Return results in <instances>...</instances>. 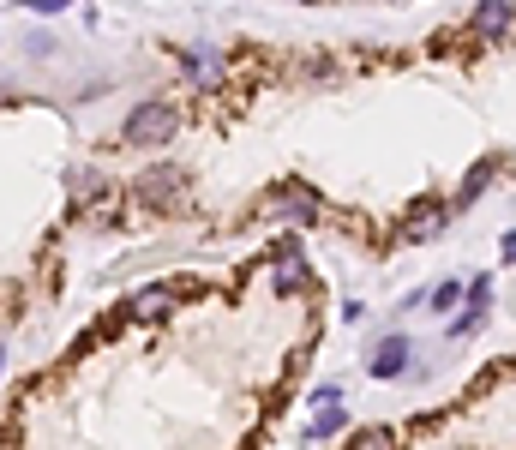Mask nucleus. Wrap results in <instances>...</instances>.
Segmentation results:
<instances>
[{"mask_svg":"<svg viewBox=\"0 0 516 450\" xmlns=\"http://www.w3.org/2000/svg\"><path fill=\"white\" fill-rule=\"evenodd\" d=\"M445 229H450V210H445V204H420L415 217L402 222V240H439Z\"/></svg>","mask_w":516,"mask_h":450,"instance_id":"nucleus-10","label":"nucleus"},{"mask_svg":"<svg viewBox=\"0 0 516 450\" xmlns=\"http://www.w3.org/2000/svg\"><path fill=\"white\" fill-rule=\"evenodd\" d=\"M499 252H504V264L516 271V234H504V240H499Z\"/></svg>","mask_w":516,"mask_h":450,"instance_id":"nucleus-17","label":"nucleus"},{"mask_svg":"<svg viewBox=\"0 0 516 450\" xmlns=\"http://www.w3.org/2000/svg\"><path fill=\"white\" fill-rule=\"evenodd\" d=\"M487 306H492V276H469V312L462 319H450V336H480V324H487Z\"/></svg>","mask_w":516,"mask_h":450,"instance_id":"nucleus-6","label":"nucleus"},{"mask_svg":"<svg viewBox=\"0 0 516 450\" xmlns=\"http://www.w3.org/2000/svg\"><path fill=\"white\" fill-rule=\"evenodd\" d=\"M492 180H499V157H487V162H474V169H469V180H462V187H457V210H469V204H474V199H480V192H487V187H492Z\"/></svg>","mask_w":516,"mask_h":450,"instance_id":"nucleus-11","label":"nucleus"},{"mask_svg":"<svg viewBox=\"0 0 516 450\" xmlns=\"http://www.w3.org/2000/svg\"><path fill=\"white\" fill-rule=\"evenodd\" d=\"M306 282H313V264H306V252L288 240V247H276V259H271V294H301Z\"/></svg>","mask_w":516,"mask_h":450,"instance_id":"nucleus-4","label":"nucleus"},{"mask_svg":"<svg viewBox=\"0 0 516 450\" xmlns=\"http://www.w3.org/2000/svg\"><path fill=\"white\" fill-rule=\"evenodd\" d=\"M174 132H181V108H174V102H144V108L127 115L120 138H127L132 150H162V145H174Z\"/></svg>","mask_w":516,"mask_h":450,"instance_id":"nucleus-2","label":"nucleus"},{"mask_svg":"<svg viewBox=\"0 0 516 450\" xmlns=\"http://www.w3.org/2000/svg\"><path fill=\"white\" fill-rule=\"evenodd\" d=\"M408 354H415L408 349V336H385V343L373 349V361H366V373L373 378H402L408 373Z\"/></svg>","mask_w":516,"mask_h":450,"instance_id":"nucleus-9","label":"nucleus"},{"mask_svg":"<svg viewBox=\"0 0 516 450\" xmlns=\"http://www.w3.org/2000/svg\"><path fill=\"white\" fill-rule=\"evenodd\" d=\"M102 192H108V175H102V169H78V175H72V204H78V210H90Z\"/></svg>","mask_w":516,"mask_h":450,"instance_id":"nucleus-12","label":"nucleus"},{"mask_svg":"<svg viewBox=\"0 0 516 450\" xmlns=\"http://www.w3.org/2000/svg\"><path fill=\"white\" fill-rule=\"evenodd\" d=\"M132 204L139 210H181L187 204V169H174V162H150L132 175Z\"/></svg>","mask_w":516,"mask_h":450,"instance_id":"nucleus-1","label":"nucleus"},{"mask_svg":"<svg viewBox=\"0 0 516 450\" xmlns=\"http://www.w3.org/2000/svg\"><path fill=\"white\" fill-rule=\"evenodd\" d=\"M427 301H432V312H450V306L462 301V282H439V289H432Z\"/></svg>","mask_w":516,"mask_h":450,"instance_id":"nucleus-14","label":"nucleus"},{"mask_svg":"<svg viewBox=\"0 0 516 450\" xmlns=\"http://www.w3.org/2000/svg\"><path fill=\"white\" fill-rule=\"evenodd\" d=\"M306 6H318V0H306Z\"/></svg>","mask_w":516,"mask_h":450,"instance_id":"nucleus-18","label":"nucleus"},{"mask_svg":"<svg viewBox=\"0 0 516 450\" xmlns=\"http://www.w3.org/2000/svg\"><path fill=\"white\" fill-rule=\"evenodd\" d=\"M511 25H516V6H511V0H480V6H474V18H469V30H474V36H487V43L511 36Z\"/></svg>","mask_w":516,"mask_h":450,"instance_id":"nucleus-8","label":"nucleus"},{"mask_svg":"<svg viewBox=\"0 0 516 450\" xmlns=\"http://www.w3.org/2000/svg\"><path fill=\"white\" fill-rule=\"evenodd\" d=\"M264 210H271V217H288V222H318L325 217V199H318L306 180H271V187H264Z\"/></svg>","mask_w":516,"mask_h":450,"instance_id":"nucleus-3","label":"nucleus"},{"mask_svg":"<svg viewBox=\"0 0 516 450\" xmlns=\"http://www.w3.org/2000/svg\"><path fill=\"white\" fill-rule=\"evenodd\" d=\"M390 445V433H378V426H373V433H355V450H385Z\"/></svg>","mask_w":516,"mask_h":450,"instance_id":"nucleus-15","label":"nucleus"},{"mask_svg":"<svg viewBox=\"0 0 516 450\" xmlns=\"http://www.w3.org/2000/svg\"><path fill=\"white\" fill-rule=\"evenodd\" d=\"M336 433H343V408L325 403L318 408V421H313V438H336Z\"/></svg>","mask_w":516,"mask_h":450,"instance_id":"nucleus-13","label":"nucleus"},{"mask_svg":"<svg viewBox=\"0 0 516 450\" xmlns=\"http://www.w3.org/2000/svg\"><path fill=\"white\" fill-rule=\"evenodd\" d=\"M0 366H6V361H0Z\"/></svg>","mask_w":516,"mask_h":450,"instance_id":"nucleus-19","label":"nucleus"},{"mask_svg":"<svg viewBox=\"0 0 516 450\" xmlns=\"http://www.w3.org/2000/svg\"><path fill=\"white\" fill-rule=\"evenodd\" d=\"M18 6H30V13H60L67 0H18Z\"/></svg>","mask_w":516,"mask_h":450,"instance_id":"nucleus-16","label":"nucleus"},{"mask_svg":"<svg viewBox=\"0 0 516 450\" xmlns=\"http://www.w3.org/2000/svg\"><path fill=\"white\" fill-rule=\"evenodd\" d=\"M174 294H181L174 282H150V289H139V294L127 301V319H139V324L169 319V312H174Z\"/></svg>","mask_w":516,"mask_h":450,"instance_id":"nucleus-5","label":"nucleus"},{"mask_svg":"<svg viewBox=\"0 0 516 450\" xmlns=\"http://www.w3.org/2000/svg\"><path fill=\"white\" fill-rule=\"evenodd\" d=\"M174 66H181V73L192 78V85H222V55H216V48H174Z\"/></svg>","mask_w":516,"mask_h":450,"instance_id":"nucleus-7","label":"nucleus"}]
</instances>
